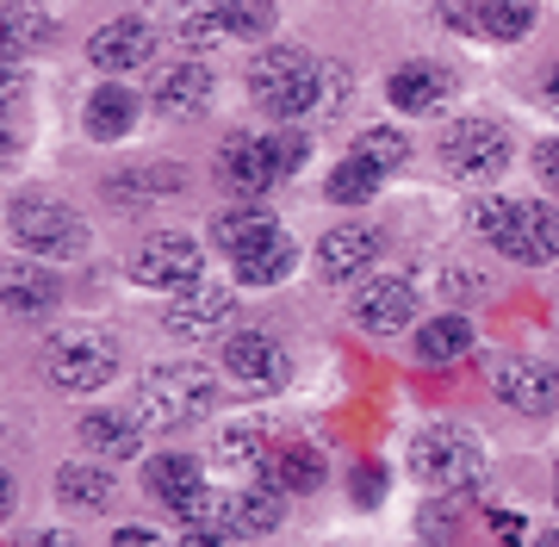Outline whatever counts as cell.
<instances>
[{
	"instance_id": "cell-16",
	"label": "cell",
	"mask_w": 559,
	"mask_h": 547,
	"mask_svg": "<svg viewBox=\"0 0 559 547\" xmlns=\"http://www.w3.org/2000/svg\"><path fill=\"white\" fill-rule=\"evenodd\" d=\"M212 100V69L205 62H168L156 82H150V106L168 112V119H187Z\"/></svg>"
},
{
	"instance_id": "cell-1",
	"label": "cell",
	"mask_w": 559,
	"mask_h": 547,
	"mask_svg": "<svg viewBox=\"0 0 559 547\" xmlns=\"http://www.w3.org/2000/svg\"><path fill=\"white\" fill-rule=\"evenodd\" d=\"M249 94H255L261 112L274 119H305L323 94V69L305 57L299 44H280V50H261L249 62Z\"/></svg>"
},
{
	"instance_id": "cell-2",
	"label": "cell",
	"mask_w": 559,
	"mask_h": 547,
	"mask_svg": "<svg viewBox=\"0 0 559 547\" xmlns=\"http://www.w3.org/2000/svg\"><path fill=\"white\" fill-rule=\"evenodd\" d=\"M212 405H218V385H212V373H205V367L175 361V367H150V373L138 380V411L156 429L200 424Z\"/></svg>"
},
{
	"instance_id": "cell-12",
	"label": "cell",
	"mask_w": 559,
	"mask_h": 547,
	"mask_svg": "<svg viewBox=\"0 0 559 547\" xmlns=\"http://www.w3.org/2000/svg\"><path fill=\"white\" fill-rule=\"evenodd\" d=\"M355 324L373 330V336H392V330L417 324V293H411V281H399V274L367 281L355 293Z\"/></svg>"
},
{
	"instance_id": "cell-31",
	"label": "cell",
	"mask_w": 559,
	"mask_h": 547,
	"mask_svg": "<svg viewBox=\"0 0 559 547\" xmlns=\"http://www.w3.org/2000/svg\"><path fill=\"white\" fill-rule=\"evenodd\" d=\"M355 156H367V163L385 168V175H399V168L411 163V138H404V131H367V138L355 143Z\"/></svg>"
},
{
	"instance_id": "cell-25",
	"label": "cell",
	"mask_w": 559,
	"mask_h": 547,
	"mask_svg": "<svg viewBox=\"0 0 559 547\" xmlns=\"http://www.w3.org/2000/svg\"><path fill=\"white\" fill-rule=\"evenodd\" d=\"M417 348H423V361H460L466 348H473V324L466 318H429V324L417 330Z\"/></svg>"
},
{
	"instance_id": "cell-5",
	"label": "cell",
	"mask_w": 559,
	"mask_h": 547,
	"mask_svg": "<svg viewBox=\"0 0 559 547\" xmlns=\"http://www.w3.org/2000/svg\"><path fill=\"white\" fill-rule=\"evenodd\" d=\"M13 237H20L32 255H75L81 243H87V224H81L75 205L62 200H20L13 205Z\"/></svg>"
},
{
	"instance_id": "cell-7",
	"label": "cell",
	"mask_w": 559,
	"mask_h": 547,
	"mask_svg": "<svg viewBox=\"0 0 559 547\" xmlns=\"http://www.w3.org/2000/svg\"><path fill=\"white\" fill-rule=\"evenodd\" d=\"M224 373L242 385V392H280L286 385V373H293V361H286V348L267 343V336H230L224 343Z\"/></svg>"
},
{
	"instance_id": "cell-30",
	"label": "cell",
	"mask_w": 559,
	"mask_h": 547,
	"mask_svg": "<svg viewBox=\"0 0 559 547\" xmlns=\"http://www.w3.org/2000/svg\"><path fill=\"white\" fill-rule=\"evenodd\" d=\"M261 237H274V218L267 212H224L218 218V243L230 249V262H237L242 249H255Z\"/></svg>"
},
{
	"instance_id": "cell-44",
	"label": "cell",
	"mask_w": 559,
	"mask_h": 547,
	"mask_svg": "<svg viewBox=\"0 0 559 547\" xmlns=\"http://www.w3.org/2000/svg\"><path fill=\"white\" fill-rule=\"evenodd\" d=\"M547 94H554V100H559V69H554V75H547Z\"/></svg>"
},
{
	"instance_id": "cell-45",
	"label": "cell",
	"mask_w": 559,
	"mask_h": 547,
	"mask_svg": "<svg viewBox=\"0 0 559 547\" xmlns=\"http://www.w3.org/2000/svg\"><path fill=\"white\" fill-rule=\"evenodd\" d=\"M535 547H559V535H540V542Z\"/></svg>"
},
{
	"instance_id": "cell-32",
	"label": "cell",
	"mask_w": 559,
	"mask_h": 547,
	"mask_svg": "<svg viewBox=\"0 0 559 547\" xmlns=\"http://www.w3.org/2000/svg\"><path fill=\"white\" fill-rule=\"evenodd\" d=\"M218 454L237 466H261V454H267V424H230L218 436Z\"/></svg>"
},
{
	"instance_id": "cell-27",
	"label": "cell",
	"mask_w": 559,
	"mask_h": 547,
	"mask_svg": "<svg viewBox=\"0 0 559 547\" xmlns=\"http://www.w3.org/2000/svg\"><path fill=\"white\" fill-rule=\"evenodd\" d=\"M528 25H535V0H485L479 7V32L498 44L528 38Z\"/></svg>"
},
{
	"instance_id": "cell-26",
	"label": "cell",
	"mask_w": 559,
	"mask_h": 547,
	"mask_svg": "<svg viewBox=\"0 0 559 547\" xmlns=\"http://www.w3.org/2000/svg\"><path fill=\"white\" fill-rule=\"evenodd\" d=\"M380 181H385V168H373L367 156H348V163H336V175H330V200L336 205H360V200H373L380 193Z\"/></svg>"
},
{
	"instance_id": "cell-43",
	"label": "cell",
	"mask_w": 559,
	"mask_h": 547,
	"mask_svg": "<svg viewBox=\"0 0 559 547\" xmlns=\"http://www.w3.org/2000/svg\"><path fill=\"white\" fill-rule=\"evenodd\" d=\"M180 547H224V542H218V528H193Z\"/></svg>"
},
{
	"instance_id": "cell-6",
	"label": "cell",
	"mask_w": 559,
	"mask_h": 547,
	"mask_svg": "<svg viewBox=\"0 0 559 547\" xmlns=\"http://www.w3.org/2000/svg\"><path fill=\"white\" fill-rule=\"evenodd\" d=\"M503 163H510V138L485 119H460L441 138V168L454 181H491V175H503Z\"/></svg>"
},
{
	"instance_id": "cell-42",
	"label": "cell",
	"mask_w": 559,
	"mask_h": 547,
	"mask_svg": "<svg viewBox=\"0 0 559 547\" xmlns=\"http://www.w3.org/2000/svg\"><path fill=\"white\" fill-rule=\"evenodd\" d=\"M13 547H75L69 535H50V528H38V535H20Z\"/></svg>"
},
{
	"instance_id": "cell-40",
	"label": "cell",
	"mask_w": 559,
	"mask_h": 547,
	"mask_svg": "<svg viewBox=\"0 0 559 547\" xmlns=\"http://www.w3.org/2000/svg\"><path fill=\"white\" fill-rule=\"evenodd\" d=\"M380 491H385L380 466H360V479H355V498H360V504H373V498H380Z\"/></svg>"
},
{
	"instance_id": "cell-4",
	"label": "cell",
	"mask_w": 559,
	"mask_h": 547,
	"mask_svg": "<svg viewBox=\"0 0 559 547\" xmlns=\"http://www.w3.org/2000/svg\"><path fill=\"white\" fill-rule=\"evenodd\" d=\"M411 473H417L423 486H473V473H479V442L454 424L423 429L417 442H411Z\"/></svg>"
},
{
	"instance_id": "cell-20",
	"label": "cell",
	"mask_w": 559,
	"mask_h": 547,
	"mask_svg": "<svg viewBox=\"0 0 559 547\" xmlns=\"http://www.w3.org/2000/svg\"><path fill=\"white\" fill-rule=\"evenodd\" d=\"M293 262H299V249H293V237L286 230H274V237H261L255 249H242L237 255V281L242 286H274L293 274Z\"/></svg>"
},
{
	"instance_id": "cell-13",
	"label": "cell",
	"mask_w": 559,
	"mask_h": 547,
	"mask_svg": "<svg viewBox=\"0 0 559 547\" xmlns=\"http://www.w3.org/2000/svg\"><path fill=\"white\" fill-rule=\"evenodd\" d=\"M473 230L485 243H498L516 262H535V230H528V200H479L473 205Z\"/></svg>"
},
{
	"instance_id": "cell-35",
	"label": "cell",
	"mask_w": 559,
	"mask_h": 547,
	"mask_svg": "<svg viewBox=\"0 0 559 547\" xmlns=\"http://www.w3.org/2000/svg\"><path fill=\"white\" fill-rule=\"evenodd\" d=\"M528 230H535V262L559 255V212L554 205H528Z\"/></svg>"
},
{
	"instance_id": "cell-17",
	"label": "cell",
	"mask_w": 559,
	"mask_h": 547,
	"mask_svg": "<svg viewBox=\"0 0 559 547\" xmlns=\"http://www.w3.org/2000/svg\"><path fill=\"white\" fill-rule=\"evenodd\" d=\"M0 305H7V318H50L57 274H44V267H7L0 274Z\"/></svg>"
},
{
	"instance_id": "cell-39",
	"label": "cell",
	"mask_w": 559,
	"mask_h": 547,
	"mask_svg": "<svg viewBox=\"0 0 559 547\" xmlns=\"http://www.w3.org/2000/svg\"><path fill=\"white\" fill-rule=\"evenodd\" d=\"M535 168H540V181H547V187H559V138H547L535 150Z\"/></svg>"
},
{
	"instance_id": "cell-36",
	"label": "cell",
	"mask_w": 559,
	"mask_h": 547,
	"mask_svg": "<svg viewBox=\"0 0 559 547\" xmlns=\"http://www.w3.org/2000/svg\"><path fill=\"white\" fill-rule=\"evenodd\" d=\"M267 25H274V7L267 0H230V32L237 38H261Z\"/></svg>"
},
{
	"instance_id": "cell-41",
	"label": "cell",
	"mask_w": 559,
	"mask_h": 547,
	"mask_svg": "<svg viewBox=\"0 0 559 547\" xmlns=\"http://www.w3.org/2000/svg\"><path fill=\"white\" fill-rule=\"evenodd\" d=\"M112 547H162V535H156V528H119Z\"/></svg>"
},
{
	"instance_id": "cell-33",
	"label": "cell",
	"mask_w": 559,
	"mask_h": 547,
	"mask_svg": "<svg viewBox=\"0 0 559 547\" xmlns=\"http://www.w3.org/2000/svg\"><path fill=\"white\" fill-rule=\"evenodd\" d=\"M50 32H57V25L44 20L32 0H13V7H7V44H13V57H20V50H32L38 38H50Z\"/></svg>"
},
{
	"instance_id": "cell-22",
	"label": "cell",
	"mask_w": 559,
	"mask_h": 547,
	"mask_svg": "<svg viewBox=\"0 0 559 547\" xmlns=\"http://www.w3.org/2000/svg\"><path fill=\"white\" fill-rule=\"evenodd\" d=\"M131 119H138V100H131L124 87H100V94L87 100V138L112 143V138H124V131H131Z\"/></svg>"
},
{
	"instance_id": "cell-8",
	"label": "cell",
	"mask_w": 559,
	"mask_h": 547,
	"mask_svg": "<svg viewBox=\"0 0 559 547\" xmlns=\"http://www.w3.org/2000/svg\"><path fill=\"white\" fill-rule=\"evenodd\" d=\"M218 175L230 193H267V187L286 175V163H280V143L274 138H230L224 143V156H218Z\"/></svg>"
},
{
	"instance_id": "cell-34",
	"label": "cell",
	"mask_w": 559,
	"mask_h": 547,
	"mask_svg": "<svg viewBox=\"0 0 559 547\" xmlns=\"http://www.w3.org/2000/svg\"><path fill=\"white\" fill-rule=\"evenodd\" d=\"M180 516H187V523L193 528H230V516H237V498H224V491H193V498H187V504H180Z\"/></svg>"
},
{
	"instance_id": "cell-3",
	"label": "cell",
	"mask_w": 559,
	"mask_h": 547,
	"mask_svg": "<svg viewBox=\"0 0 559 547\" xmlns=\"http://www.w3.org/2000/svg\"><path fill=\"white\" fill-rule=\"evenodd\" d=\"M44 373L57 392H94L119 373V343L100 330H62L57 343L44 348Z\"/></svg>"
},
{
	"instance_id": "cell-38",
	"label": "cell",
	"mask_w": 559,
	"mask_h": 547,
	"mask_svg": "<svg viewBox=\"0 0 559 547\" xmlns=\"http://www.w3.org/2000/svg\"><path fill=\"white\" fill-rule=\"evenodd\" d=\"M274 143H280V163H286V168H299V163H305V156H311V143H305V138H299V131H280V138H274Z\"/></svg>"
},
{
	"instance_id": "cell-14",
	"label": "cell",
	"mask_w": 559,
	"mask_h": 547,
	"mask_svg": "<svg viewBox=\"0 0 559 547\" xmlns=\"http://www.w3.org/2000/svg\"><path fill=\"white\" fill-rule=\"evenodd\" d=\"M373 255H380V230H367V224H342V230H330V237L318 243V274L342 286V281H355V274H367Z\"/></svg>"
},
{
	"instance_id": "cell-29",
	"label": "cell",
	"mask_w": 559,
	"mask_h": 547,
	"mask_svg": "<svg viewBox=\"0 0 559 547\" xmlns=\"http://www.w3.org/2000/svg\"><path fill=\"white\" fill-rule=\"evenodd\" d=\"M237 535H274L280 528V491H237V516H230Z\"/></svg>"
},
{
	"instance_id": "cell-10",
	"label": "cell",
	"mask_w": 559,
	"mask_h": 547,
	"mask_svg": "<svg viewBox=\"0 0 559 547\" xmlns=\"http://www.w3.org/2000/svg\"><path fill=\"white\" fill-rule=\"evenodd\" d=\"M138 281L143 286H193L205 274L200 262V243L193 237H175V230H162V237H150V243L138 249Z\"/></svg>"
},
{
	"instance_id": "cell-18",
	"label": "cell",
	"mask_w": 559,
	"mask_h": 547,
	"mask_svg": "<svg viewBox=\"0 0 559 547\" xmlns=\"http://www.w3.org/2000/svg\"><path fill=\"white\" fill-rule=\"evenodd\" d=\"M81 442L106 454V461H131L143 448V424L124 417V411H94V417H81Z\"/></svg>"
},
{
	"instance_id": "cell-23",
	"label": "cell",
	"mask_w": 559,
	"mask_h": 547,
	"mask_svg": "<svg viewBox=\"0 0 559 547\" xmlns=\"http://www.w3.org/2000/svg\"><path fill=\"white\" fill-rule=\"evenodd\" d=\"M274 486L280 491H318L323 486V454L311 442H293V448H280L274 454Z\"/></svg>"
},
{
	"instance_id": "cell-9",
	"label": "cell",
	"mask_w": 559,
	"mask_h": 547,
	"mask_svg": "<svg viewBox=\"0 0 559 547\" xmlns=\"http://www.w3.org/2000/svg\"><path fill=\"white\" fill-rule=\"evenodd\" d=\"M150 57H156V32L143 20H112L87 38V62H94L100 75H131V69H143Z\"/></svg>"
},
{
	"instance_id": "cell-28",
	"label": "cell",
	"mask_w": 559,
	"mask_h": 547,
	"mask_svg": "<svg viewBox=\"0 0 559 547\" xmlns=\"http://www.w3.org/2000/svg\"><path fill=\"white\" fill-rule=\"evenodd\" d=\"M180 38L193 44V50H205V44H224V38H237L230 32V0H200L187 20H180Z\"/></svg>"
},
{
	"instance_id": "cell-21",
	"label": "cell",
	"mask_w": 559,
	"mask_h": 547,
	"mask_svg": "<svg viewBox=\"0 0 559 547\" xmlns=\"http://www.w3.org/2000/svg\"><path fill=\"white\" fill-rule=\"evenodd\" d=\"M143 479H150V491H156V498H168V504H187V498H193V491H205L200 486V461H187V454H162V461H150V473H143Z\"/></svg>"
},
{
	"instance_id": "cell-37",
	"label": "cell",
	"mask_w": 559,
	"mask_h": 547,
	"mask_svg": "<svg viewBox=\"0 0 559 547\" xmlns=\"http://www.w3.org/2000/svg\"><path fill=\"white\" fill-rule=\"evenodd\" d=\"M491 535H498V542H510V547H522V542H528V528H522V516H516V510H498V516H491Z\"/></svg>"
},
{
	"instance_id": "cell-15",
	"label": "cell",
	"mask_w": 559,
	"mask_h": 547,
	"mask_svg": "<svg viewBox=\"0 0 559 547\" xmlns=\"http://www.w3.org/2000/svg\"><path fill=\"white\" fill-rule=\"evenodd\" d=\"M230 311H237V299H230L224 286L193 281V286H180L175 305H168V330H175V336H212L218 324H230Z\"/></svg>"
},
{
	"instance_id": "cell-19",
	"label": "cell",
	"mask_w": 559,
	"mask_h": 547,
	"mask_svg": "<svg viewBox=\"0 0 559 547\" xmlns=\"http://www.w3.org/2000/svg\"><path fill=\"white\" fill-rule=\"evenodd\" d=\"M385 94H392L399 112H429V106L448 100V69H436V62H404L399 75L385 82Z\"/></svg>"
},
{
	"instance_id": "cell-11",
	"label": "cell",
	"mask_w": 559,
	"mask_h": 547,
	"mask_svg": "<svg viewBox=\"0 0 559 547\" xmlns=\"http://www.w3.org/2000/svg\"><path fill=\"white\" fill-rule=\"evenodd\" d=\"M491 385H498L503 405H516L522 417L559 411V373L547 361H503V367H491Z\"/></svg>"
},
{
	"instance_id": "cell-24",
	"label": "cell",
	"mask_w": 559,
	"mask_h": 547,
	"mask_svg": "<svg viewBox=\"0 0 559 547\" xmlns=\"http://www.w3.org/2000/svg\"><path fill=\"white\" fill-rule=\"evenodd\" d=\"M57 498H62V504H75V510H100L106 498H112V479H106L100 466L69 461V466L57 473Z\"/></svg>"
}]
</instances>
